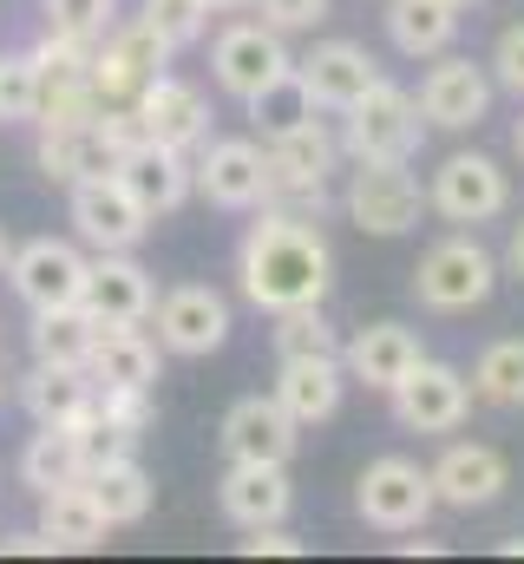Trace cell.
I'll list each match as a JSON object with an SVG mask.
<instances>
[{"label": "cell", "mask_w": 524, "mask_h": 564, "mask_svg": "<svg viewBox=\"0 0 524 564\" xmlns=\"http://www.w3.org/2000/svg\"><path fill=\"white\" fill-rule=\"evenodd\" d=\"M328 282H335V250L315 230V217L295 210V204H262L256 224L237 243V289H243V302L262 308V315L315 308V302H328Z\"/></svg>", "instance_id": "obj_1"}, {"label": "cell", "mask_w": 524, "mask_h": 564, "mask_svg": "<svg viewBox=\"0 0 524 564\" xmlns=\"http://www.w3.org/2000/svg\"><path fill=\"white\" fill-rule=\"evenodd\" d=\"M426 139V112L406 86L381 79L361 106L341 112V151L354 164H413V151Z\"/></svg>", "instance_id": "obj_2"}, {"label": "cell", "mask_w": 524, "mask_h": 564, "mask_svg": "<svg viewBox=\"0 0 524 564\" xmlns=\"http://www.w3.org/2000/svg\"><path fill=\"white\" fill-rule=\"evenodd\" d=\"M492 289H499V257L479 237H466V230L459 237H439L419 257V270H413V295L426 308H439V315H466V308L492 302Z\"/></svg>", "instance_id": "obj_3"}, {"label": "cell", "mask_w": 524, "mask_h": 564, "mask_svg": "<svg viewBox=\"0 0 524 564\" xmlns=\"http://www.w3.org/2000/svg\"><path fill=\"white\" fill-rule=\"evenodd\" d=\"M341 210L368 237H406V230H419V217L433 204H426V184L406 164H354V177L341 191Z\"/></svg>", "instance_id": "obj_4"}, {"label": "cell", "mask_w": 524, "mask_h": 564, "mask_svg": "<svg viewBox=\"0 0 524 564\" xmlns=\"http://www.w3.org/2000/svg\"><path fill=\"white\" fill-rule=\"evenodd\" d=\"M439 492H433V473L406 453H387L374 459L361 479H354V512L374 525V532H419L433 519Z\"/></svg>", "instance_id": "obj_5"}, {"label": "cell", "mask_w": 524, "mask_h": 564, "mask_svg": "<svg viewBox=\"0 0 524 564\" xmlns=\"http://www.w3.org/2000/svg\"><path fill=\"white\" fill-rule=\"evenodd\" d=\"M426 204H433L446 224L479 230V224H492V217L512 210V177H505L499 158H485V151H452V158L433 171Z\"/></svg>", "instance_id": "obj_6"}, {"label": "cell", "mask_w": 524, "mask_h": 564, "mask_svg": "<svg viewBox=\"0 0 524 564\" xmlns=\"http://www.w3.org/2000/svg\"><path fill=\"white\" fill-rule=\"evenodd\" d=\"M190 171H197V197L217 204V210L275 204V171H269V151L256 139H204Z\"/></svg>", "instance_id": "obj_7"}, {"label": "cell", "mask_w": 524, "mask_h": 564, "mask_svg": "<svg viewBox=\"0 0 524 564\" xmlns=\"http://www.w3.org/2000/svg\"><path fill=\"white\" fill-rule=\"evenodd\" d=\"M262 151H269V171H275V204H295V210L328 204V177L341 164V139L321 119H308V126H295L282 139H262Z\"/></svg>", "instance_id": "obj_8"}, {"label": "cell", "mask_w": 524, "mask_h": 564, "mask_svg": "<svg viewBox=\"0 0 524 564\" xmlns=\"http://www.w3.org/2000/svg\"><path fill=\"white\" fill-rule=\"evenodd\" d=\"M210 73L230 99H256L262 86H275L282 73H295V53L282 46V33L269 20H230L210 46Z\"/></svg>", "instance_id": "obj_9"}, {"label": "cell", "mask_w": 524, "mask_h": 564, "mask_svg": "<svg viewBox=\"0 0 524 564\" xmlns=\"http://www.w3.org/2000/svg\"><path fill=\"white\" fill-rule=\"evenodd\" d=\"M164 66H171V46H164L138 13H131V20H112V26L99 33V46H92V86H99L106 106L138 99Z\"/></svg>", "instance_id": "obj_10"}, {"label": "cell", "mask_w": 524, "mask_h": 564, "mask_svg": "<svg viewBox=\"0 0 524 564\" xmlns=\"http://www.w3.org/2000/svg\"><path fill=\"white\" fill-rule=\"evenodd\" d=\"M151 322H157V348H164V355H184V361L217 355V348L230 341V302H223L210 282H177V289H164L157 308H151Z\"/></svg>", "instance_id": "obj_11"}, {"label": "cell", "mask_w": 524, "mask_h": 564, "mask_svg": "<svg viewBox=\"0 0 524 564\" xmlns=\"http://www.w3.org/2000/svg\"><path fill=\"white\" fill-rule=\"evenodd\" d=\"M387 401H393V421L406 426V433H452V426H466V414H472V381L459 368L419 355V368L393 381Z\"/></svg>", "instance_id": "obj_12"}, {"label": "cell", "mask_w": 524, "mask_h": 564, "mask_svg": "<svg viewBox=\"0 0 524 564\" xmlns=\"http://www.w3.org/2000/svg\"><path fill=\"white\" fill-rule=\"evenodd\" d=\"M73 230L92 250H138L144 230H151V210L131 197V184L119 171H99V177L73 184Z\"/></svg>", "instance_id": "obj_13"}, {"label": "cell", "mask_w": 524, "mask_h": 564, "mask_svg": "<svg viewBox=\"0 0 524 564\" xmlns=\"http://www.w3.org/2000/svg\"><path fill=\"white\" fill-rule=\"evenodd\" d=\"M86 270H92V257H86L79 243H66V237H33V243L13 250L7 282H13V295H20L26 308H66V302L86 295Z\"/></svg>", "instance_id": "obj_14"}, {"label": "cell", "mask_w": 524, "mask_h": 564, "mask_svg": "<svg viewBox=\"0 0 524 564\" xmlns=\"http://www.w3.org/2000/svg\"><path fill=\"white\" fill-rule=\"evenodd\" d=\"M413 99H419L426 126H439V132H466V126H479V119L492 112V73H485L479 59L433 53V66H426V79H419Z\"/></svg>", "instance_id": "obj_15"}, {"label": "cell", "mask_w": 524, "mask_h": 564, "mask_svg": "<svg viewBox=\"0 0 524 564\" xmlns=\"http://www.w3.org/2000/svg\"><path fill=\"white\" fill-rule=\"evenodd\" d=\"M295 73H302V86L315 93L321 112H348V106H361V99L387 79L381 59H374L368 46H354V40H321L308 59H295Z\"/></svg>", "instance_id": "obj_16"}, {"label": "cell", "mask_w": 524, "mask_h": 564, "mask_svg": "<svg viewBox=\"0 0 524 564\" xmlns=\"http://www.w3.org/2000/svg\"><path fill=\"white\" fill-rule=\"evenodd\" d=\"M426 473H433L439 506H452V512H479V506H492V499L512 486L505 453H499V446H485V440H452Z\"/></svg>", "instance_id": "obj_17"}, {"label": "cell", "mask_w": 524, "mask_h": 564, "mask_svg": "<svg viewBox=\"0 0 524 564\" xmlns=\"http://www.w3.org/2000/svg\"><path fill=\"white\" fill-rule=\"evenodd\" d=\"M217 506L237 532L250 525H282L288 506H295V486H288V466H262V459H230L223 486H217Z\"/></svg>", "instance_id": "obj_18"}, {"label": "cell", "mask_w": 524, "mask_h": 564, "mask_svg": "<svg viewBox=\"0 0 524 564\" xmlns=\"http://www.w3.org/2000/svg\"><path fill=\"white\" fill-rule=\"evenodd\" d=\"M131 106L144 112V132H151L157 144L197 151V144L210 139V99H204L190 79H177V73H157V79H151Z\"/></svg>", "instance_id": "obj_19"}, {"label": "cell", "mask_w": 524, "mask_h": 564, "mask_svg": "<svg viewBox=\"0 0 524 564\" xmlns=\"http://www.w3.org/2000/svg\"><path fill=\"white\" fill-rule=\"evenodd\" d=\"M295 440H302V426L282 414L275 394H243V401L223 414V453H230V459L288 466V459H295Z\"/></svg>", "instance_id": "obj_20"}, {"label": "cell", "mask_w": 524, "mask_h": 564, "mask_svg": "<svg viewBox=\"0 0 524 564\" xmlns=\"http://www.w3.org/2000/svg\"><path fill=\"white\" fill-rule=\"evenodd\" d=\"M119 177L131 184V197L151 210V217H171L197 197V171H190V151L177 144H138L131 158H119Z\"/></svg>", "instance_id": "obj_21"}, {"label": "cell", "mask_w": 524, "mask_h": 564, "mask_svg": "<svg viewBox=\"0 0 524 564\" xmlns=\"http://www.w3.org/2000/svg\"><path fill=\"white\" fill-rule=\"evenodd\" d=\"M86 315L92 322H151V308H157V289L151 276L131 263V250H99L92 257V270H86Z\"/></svg>", "instance_id": "obj_22"}, {"label": "cell", "mask_w": 524, "mask_h": 564, "mask_svg": "<svg viewBox=\"0 0 524 564\" xmlns=\"http://www.w3.org/2000/svg\"><path fill=\"white\" fill-rule=\"evenodd\" d=\"M269 394L282 401V414L295 426H321L335 421V408L348 394V368H341V355H302V361H282Z\"/></svg>", "instance_id": "obj_23"}, {"label": "cell", "mask_w": 524, "mask_h": 564, "mask_svg": "<svg viewBox=\"0 0 524 564\" xmlns=\"http://www.w3.org/2000/svg\"><path fill=\"white\" fill-rule=\"evenodd\" d=\"M419 355H426V348H419L413 328H400V322H368V328H354V341L341 348V368H348V381L387 394L400 375L419 368Z\"/></svg>", "instance_id": "obj_24"}, {"label": "cell", "mask_w": 524, "mask_h": 564, "mask_svg": "<svg viewBox=\"0 0 524 564\" xmlns=\"http://www.w3.org/2000/svg\"><path fill=\"white\" fill-rule=\"evenodd\" d=\"M157 341L144 335V322H99V341H92V361L86 375L99 388H157Z\"/></svg>", "instance_id": "obj_25"}, {"label": "cell", "mask_w": 524, "mask_h": 564, "mask_svg": "<svg viewBox=\"0 0 524 564\" xmlns=\"http://www.w3.org/2000/svg\"><path fill=\"white\" fill-rule=\"evenodd\" d=\"M40 532H46L59 552H99L106 532H112V519L99 512V499H92L86 479H66V486L40 492Z\"/></svg>", "instance_id": "obj_26"}, {"label": "cell", "mask_w": 524, "mask_h": 564, "mask_svg": "<svg viewBox=\"0 0 524 564\" xmlns=\"http://www.w3.org/2000/svg\"><path fill=\"white\" fill-rule=\"evenodd\" d=\"M459 0H387V40L406 53V59H433L459 40Z\"/></svg>", "instance_id": "obj_27"}, {"label": "cell", "mask_w": 524, "mask_h": 564, "mask_svg": "<svg viewBox=\"0 0 524 564\" xmlns=\"http://www.w3.org/2000/svg\"><path fill=\"white\" fill-rule=\"evenodd\" d=\"M92 394H99V381L86 368H46V361H33V375L20 381V408L40 426H73L92 408Z\"/></svg>", "instance_id": "obj_28"}, {"label": "cell", "mask_w": 524, "mask_h": 564, "mask_svg": "<svg viewBox=\"0 0 524 564\" xmlns=\"http://www.w3.org/2000/svg\"><path fill=\"white\" fill-rule=\"evenodd\" d=\"M33 361L46 368H86L92 361V341H99V322L86 315V302H66V308H33Z\"/></svg>", "instance_id": "obj_29"}, {"label": "cell", "mask_w": 524, "mask_h": 564, "mask_svg": "<svg viewBox=\"0 0 524 564\" xmlns=\"http://www.w3.org/2000/svg\"><path fill=\"white\" fill-rule=\"evenodd\" d=\"M33 164L53 177V184H79V177H99V171H119V158L106 151V139L92 132V126H59V132H46L40 126V151H33Z\"/></svg>", "instance_id": "obj_30"}, {"label": "cell", "mask_w": 524, "mask_h": 564, "mask_svg": "<svg viewBox=\"0 0 524 564\" xmlns=\"http://www.w3.org/2000/svg\"><path fill=\"white\" fill-rule=\"evenodd\" d=\"M86 486H92V499H99V512H106L112 525H144V512H151V499H157L151 473H144L131 453H125V459L92 466V473H86Z\"/></svg>", "instance_id": "obj_31"}, {"label": "cell", "mask_w": 524, "mask_h": 564, "mask_svg": "<svg viewBox=\"0 0 524 564\" xmlns=\"http://www.w3.org/2000/svg\"><path fill=\"white\" fill-rule=\"evenodd\" d=\"M472 401H485V408H524V335H499V341H485L479 348V361H472Z\"/></svg>", "instance_id": "obj_32"}, {"label": "cell", "mask_w": 524, "mask_h": 564, "mask_svg": "<svg viewBox=\"0 0 524 564\" xmlns=\"http://www.w3.org/2000/svg\"><path fill=\"white\" fill-rule=\"evenodd\" d=\"M66 479H86L79 446H73L66 426H40V433L20 446V486L40 499V492H53V486H66Z\"/></svg>", "instance_id": "obj_33"}, {"label": "cell", "mask_w": 524, "mask_h": 564, "mask_svg": "<svg viewBox=\"0 0 524 564\" xmlns=\"http://www.w3.org/2000/svg\"><path fill=\"white\" fill-rule=\"evenodd\" d=\"M243 112H250V126H256L262 139H282V132L308 126L321 106H315V93L302 86V73H282L275 86H262L256 99H243Z\"/></svg>", "instance_id": "obj_34"}, {"label": "cell", "mask_w": 524, "mask_h": 564, "mask_svg": "<svg viewBox=\"0 0 524 564\" xmlns=\"http://www.w3.org/2000/svg\"><path fill=\"white\" fill-rule=\"evenodd\" d=\"M99 106H106V99H99L92 73H59V79L40 86V112H33V126H46V132H59V126H92Z\"/></svg>", "instance_id": "obj_35"}, {"label": "cell", "mask_w": 524, "mask_h": 564, "mask_svg": "<svg viewBox=\"0 0 524 564\" xmlns=\"http://www.w3.org/2000/svg\"><path fill=\"white\" fill-rule=\"evenodd\" d=\"M275 355H282V361H302V355H341V335L328 328L321 302H315V308H282V315H275Z\"/></svg>", "instance_id": "obj_36"}, {"label": "cell", "mask_w": 524, "mask_h": 564, "mask_svg": "<svg viewBox=\"0 0 524 564\" xmlns=\"http://www.w3.org/2000/svg\"><path fill=\"white\" fill-rule=\"evenodd\" d=\"M138 20H144L171 53H184V46H197V40L210 33V0H144Z\"/></svg>", "instance_id": "obj_37"}, {"label": "cell", "mask_w": 524, "mask_h": 564, "mask_svg": "<svg viewBox=\"0 0 524 564\" xmlns=\"http://www.w3.org/2000/svg\"><path fill=\"white\" fill-rule=\"evenodd\" d=\"M40 59L33 53H0V126H33L40 112Z\"/></svg>", "instance_id": "obj_38"}, {"label": "cell", "mask_w": 524, "mask_h": 564, "mask_svg": "<svg viewBox=\"0 0 524 564\" xmlns=\"http://www.w3.org/2000/svg\"><path fill=\"white\" fill-rule=\"evenodd\" d=\"M92 33H73V26H40V40L26 46L40 59V79H59V73H92Z\"/></svg>", "instance_id": "obj_39"}, {"label": "cell", "mask_w": 524, "mask_h": 564, "mask_svg": "<svg viewBox=\"0 0 524 564\" xmlns=\"http://www.w3.org/2000/svg\"><path fill=\"white\" fill-rule=\"evenodd\" d=\"M66 433H73V446H79V466H86V473H92V466H106V459H125L131 446H138L125 426H112L106 414H99V401L66 426Z\"/></svg>", "instance_id": "obj_40"}, {"label": "cell", "mask_w": 524, "mask_h": 564, "mask_svg": "<svg viewBox=\"0 0 524 564\" xmlns=\"http://www.w3.org/2000/svg\"><path fill=\"white\" fill-rule=\"evenodd\" d=\"M92 401H99V414H106L112 426H125L131 440H144V426L157 421V401H151V388H99Z\"/></svg>", "instance_id": "obj_41"}, {"label": "cell", "mask_w": 524, "mask_h": 564, "mask_svg": "<svg viewBox=\"0 0 524 564\" xmlns=\"http://www.w3.org/2000/svg\"><path fill=\"white\" fill-rule=\"evenodd\" d=\"M40 13H46V26H73V33L99 40L119 20V0H40Z\"/></svg>", "instance_id": "obj_42"}, {"label": "cell", "mask_w": 524, "mask_h": 564, "mask_svg": "<svg viewBox=\"0 0 524 564\" xmlns=\"http://www.w3.org/2000/svg\"><path fill=\"white\" fill-rule=\"evenodd\" d=\"M92 132L106 139V151H112V158H131L138 144H151V132H144V112H138L131 99H125V106H99Z\"/></svg>", "instance_id": "obj_43"}, {"label": "cell", "mask_w": 524, "mask_h": 564, "mask_svg": "<svg viewBox=\"0 0 524 564\" xmlns=\"http://www.w3.org/2000/svg\"><path fill=\"white\" fill-rule=\"evenodd\" d=\"M250 7H262L275 33H315L328 20V0H250Z\"/></svg>", "instance_id": "obj_44"}, {"label": "cell", "mask_w": 524, "mask_h": 564, "mask_svg": "<svg viewBox=\"0 0 524 564\" xmlns=\"http://www.w3.org/2000/svg\"><path fill=\"white\" fill-rule=\"evenodd\" d=\"M492 86H505V93L524 99V20H512L499 33V46H492Z\"/></svg>", "instance_id": "obj_45"}, {"label": "cell", "mask_w": 524, "mask_h": 564, "mask_svg": "<svg viewBox=\"0 0 524 564\" xmlns=\"http://www.w3.org/2000/svg\"><path fill=\"white\" fill-rule=\"evenodd\" d=\"M237 552H243V558H302V539L282 532V525H250V532L237 539Z\"/></svg>", "instance_id": "obj_46"}, {"label": "cell", "mask_w": 524, "mask_h": 564, "mask_svg": "<svg viewBox=\"0 0 524 564\" xmlns=\"http://www.w3.org/2000/svg\"><path fill=\"white\" fill-rule=\"evenodd\" d=\"M0 552H7V558H53L59 545H53V539L33 525V532H7V539H0Z\"/></svg>", "instance_id": "obj_47"}, {"label": "cell", "mask_w": 524, "mask_h": 564, "mask_svg": "<svg viewBox=\"0 0 524 564\" xmlns=\"http://www.w3.org/2000/svg\"><path fill=\"white\" fill-rule=\"evenodd\" d=\"M505 263H512V276H524V224H512V243H505Z\"/></svg>", "instance_id": "obj_48"}, {"label": "cell", "mask_w": 524, "mask_h": 564, "mask_svg": "<svg viewBox=\"0 0 524 564\" xmlns=\"http://www.w3.org/2000/svg\"><path fill=\"white\" fill-rule=\"evenodd\" d=\"M400 552H406V558H413V552H419V558H439V545H433V539H400Z\"/></svg>", "instance_id": "obj_49"}, {"label": "cell", "mask_w": 524, "mask_h": 564, "mask_svg": "<svg viewBox=\"0 0 524 564\" xmlns=\"http://www.w3.org/2000/svg\"><path fill=\"white\" fill-rule=\"evenodd\" d=\"M7 263H13V243H7V224H0V276H7Z\"/></svg>", "instance_id": "obj_50"}, {"label": "cell", "mask_w": 524, "mask_h": 564, "mask_svg": "<svg viewBox=\"0 0 524 564\" xmlns=\"http://www.w3.org/2000/svg\"><path fill=\"white\" fill-rule=\"evenodd\" d=\"M499 552H505V558H524V532H518V539H505Z\"/></svg>", "instance_id": "obj_51"}, {"label": "cell", "mask_w": 524, "mask_h": 564, "mask_svg": "<svg viewBox=\"0 0 524 564\" xmlns=\"http://www.w3.org/2000/svg\"><path fill=\"white\" fill-rule=\"evenodd\" d=\"M230 7H250V0H210V13H230Z\"/></svg>", "instance_id": "obj_52"}, {"label": "cell", "mask_w": 524, "mask_h": 564, "mask_svg": "<svg viewBox=\"0 0 524 564\" xmlns=\"http://www.w3.org/2000/svg\"><path fill=\"white\" fill-rule=\"evenodd\" d=\"M512 139H518V158H524V119H518V132H512Z\"/></svg>", "instance_id": "obj_53"}, {"label": "cell", "mask_w": 524, "mask_h": 564, "mask_svg": "<svg viewBox=\"0 0 524 564\" xmlns=\"http://www.w3.org/2000/svg\"><path fill=\"white\" fill-rule=\"evenodd\" d=\"M0 394H7V375H0Z\"/></svg>", "instance_id": "obj_54"}, {"label": "cell", "mask_w": 524, "mask_h": 564, "mask_svg": "<svg viewBox=\"0 0 524 564\" xmlns=\"http://www.w3.org/2000/svg\"><path fill=\"white\" fill-rule=\"evenodd\" d=\"M459 7H479V0H459Z\"/></svg>", "instance_id": "obj_55"}]
</instances>
